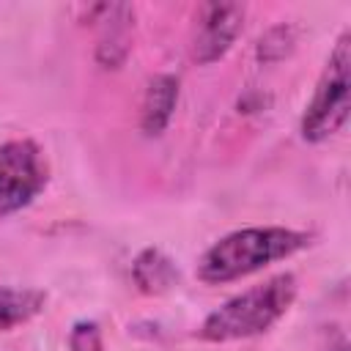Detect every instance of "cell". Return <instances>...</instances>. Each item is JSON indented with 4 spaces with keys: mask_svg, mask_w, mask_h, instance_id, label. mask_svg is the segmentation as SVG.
<instances>
[{
    "mask_svg": "<svg viewBox=\"0 0 351 351\" xmlns=\"http://www.w3.org/2000/svg\"><path fill=\"white\" fill-rule=\"evenodd\" d=\"M310 236L302 230L291 228H244L222 236L214 241L200 263H197V277L208 285L230 282L239 277H247L274 261L291 258L302 247H307Z\"/></svg>",
    "mask_w": 351,
    "mask_h": 351,
    "instance_id": "6da1fadb",
    "label": "cell"
},
{
    "mask_svg": "<svg viewBox=\"0 0 351 351\" xmlns=\"http://www.w3.org/2000/svg\"><path fill=\"white\" fill-rule=\"evenodd\" d=\"M296 277L293 274H277L266 280L263 285H252L233 299H228L222 307L206 315L197 335L208 343H230L244 340L266 332L274 321L285 315V310L296 299Z\"/></svg>",
    "mask_w": 351,
    "mask_h": 351,
    "instance_id": "7a4b0ae2",
    "label": "cell"
},
{
    "mask_svg": "<svg viewBox=\"0 0 351 351\" xmlns=\"http://www.w3.org/2000/svg\"><path fill=\"white\" fill-rule=\"evenodd\" d=\"M348 110H351V36L343 33L302 115V137L307 143H321L332 137L346 126Z\"/></svg>",
    "mask_w": 351,
    "mask_h": 351,
    "instance_id": "3957f363",
    "label": "cell"
},
{
    "mask_svg": "<svg viewBox=\"0 0 351 351\" xmlns=\"http://www.w3.org/2000/svg\"><path fill=\"white\" fill-rule=\"evenodd\" d=\"M49 178L44 151L33 140H8L0 145V217L27 206Z\"/></svg>",
    "mask_w": 351,
    "mask_h": 351,
    "instance_id": "277c9868",
    "label": "cell"
},
{
    "mask_svg": "<svg viewBox=\"0 0 351 351\" xmlns=\"http://www.w3.org/2000/svg\"><path fill=\"white\" fill-rule=\"evenodd\" d=\"M244 27V8L236 3H208L200 14V27L192 44V58L197 63L219 60Z\"/></svg>",
    "mask_w": 351,
    "mask_h": 351,
    "instance_id": "5b68a950",
    "label": "cell"
},
{
    "mask_svg": "<svg viewBox=\"0 0 351 351\" xmlns=\"http://www.w3.org/2000/svg\"><path fill=\"white\" fill-rule=\"evenodd\" d=\"M176 101H178V80L173 74H156L145 88L143 112H140V126L148 137L165 132V126L173 118Z\"/></svg>",
    "mask_w": 351,
    "mask_h": 351,
    "instance_id": "8992f818",
    "label": "cell"
},
{
    "mask_svg": "<svg viewBox=\"0 0 351 351\" xmlns=\"http://www.w3.org/2000/svg\"><path fill=\"white\" fill-rule=\"evenodd\" d=\"M132 277H134V282H137L140 291H145V293H162L170 285H176L178 271H176V266H173V261L167 255H162L159 250L148 247V250H143L134 258Z\"/></svg>",
    "mask_w": 351,
    "mask_h": 351,
    "instance_id": "52a82bcc",
    "label": "cell"
},
{
    "mask_svg": "<svg viewBox=\"0 0 351 351\" xmlns=\"http://www.w3.org/2000/svg\"><path fill=\"white\" fill-rule=\"evenodd\" d=\"M47 293L36 288L0 285V329H14L44 310Z\"/></svg>",
    "mask_w": 351,
    "mask_h": 351,
    "instance_id": "ba28073f",
    "label": "cell"
},
{
    "mask_svg": "<svg viewBox=\"0 0 351 351\" xmlns=\"http://www.w3.org/2000/svg\"><path fill=\"white\" fill-rule=\"evenodd\" d=\"M69 348L71 351H104L96 321H77L69 335Z\"/></svg>",
    "mask_w": 351,
    "mask_h": 351,
    "instance_id": "9c48e42d",
    "label": "cell"
},
{
    "mask_svg": "<svg viewBox=\"0 0 351 351\" xmlns=\"http://www.w3.org/2000/svg\"><path fill=\"white\" fill-rule=\"evenodd\" d=\"M326 351H348V346H346V340H337V343H332Z\"/></svg>",
    "mask_w": 351,
    "mask_h": 351,
    "instance_id": "30bf717a",
    "label": "cell"
}]
</instances>
